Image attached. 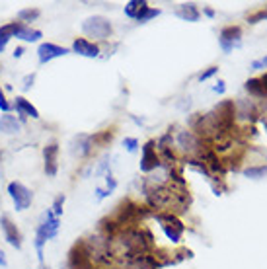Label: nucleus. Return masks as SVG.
Segmentation results:
<instances>
[{"label": "nucleus", "instance_id": "nucleus-1", "mask_svg": "<svg viewBox=\"0 0 267 269\" xmlns=\"http://www.w3.org/2000/svg\"><path fill=\"white\" fill-rule=\"evenodd\" d=\"M117 244L121 246V256L127 259L143 256L148 250V242L143 238V232H139V230H125V232H121Z\"/></svg>", "mask_w": 267, "mask_h": 269}, {"label": "nucleus", "instance_id": "nucleus-2", "mask_svg": "<svg viewBox=\"0 0 267 269\" xmlns=\"http://www.w3.org/2000/svg\"><path fill=\"white\" fill-rule=\"evenodd\" d=\"M59 232V217H55L53 211H47L41 217V223L37 224V236H35V248H37V256L39 261L43 263V246L47 240L55 238Z\"/></svg>", "mask_w": 267, "mask_h": 269}, {"label": "nucleus", "instance_id": "nucleus-3", "mask_svg": "<svg viewBox=\"0 0 267 269\" xmlns=\"http://www.w3.org/2000/svg\"><path fill=\"white\" fill-rule=\"evenodd\" d=\"M82 32L94 39H108L112 34V23L103 16H92L82 23Z\"/></svg>", "mask_w": 267, "mask_h": 269}, {"label": "nucleus", "instance_id": "nucleus-4", "mask_svg": "<svg viewBox=\"0 0 267 269\" xmlns=\"http://www.w3.org/2000/svg\"><path fill=\"white\" fill-rule=\"evenodd\" d=\"M8 193H10V197L14 199V203H16V211H25V209L32 205L34 195H32V191L28 190L23 183H20V181H12L10 185H8Z\"/></svg>", "mask_w": 267, "mask_h": 269}, {"label": "nucleus", "instance_id": "nucleus-5", "mask_svg": "<svg viewBox=\"0 0 267 269\" xmlns=\"http://www.w3.org/2000/svg\"><path fill=\"white\" fill-rule=\"evenodd\" d=\"M156 219L162 223V228H164V232H166L168 238H170L172 242H179L181 232H183V224L179 223L176 217H172V214H158Z\"/></svg>", "mask_w": 267, "mask_h": 269}, {"label": "nucleus", "instance_id": "nucleus-6", "mask_svg": "<svg viewBox=\"0 0 267 269\" xmlns=\"http://www.w3.org/2000/svg\"><path fill=\"white\" fill-rule=\"evenodd\" d=\"M178 146L188 154H199L201 152V139L191 131H179Z\"/></svg>", "mask_w": 267, "mask_h": 269}, {"label": "nucleus", "instance_id": "nucleus-7", "mask_svg": "<svg viewBox=\"0 0 267 269\" xmlns=\"http://www.w3.org/2000/svg\"><path fill=\"white\" fill-rule=\"evenodd\" d=\"M240 37H242V30H240L238 25H228V28H224L223 32H221V37H219L224 53H230L234 49V45H238Z\"/></svg>", "mask_w": 267, "mask_h": 269}, {"label": "nucleus", "instance_id": "nucleus-8", "mask_svg": "<svg viewBox=\"0 0 267 269\" xmlns=\"http://www.w3.org/2000/svg\"><path fill=\"white\" fill-rule=\"evenodd\" d=\"M67 53H68V49L59 47V45H55V43H43V45H39V49H37V57H39V63H41V65L53 61L57 57L67 55Z\"/></svg>", "mask_w": 267, "mask_h": 269}, {"label": "nucleus", "instance_id": "nucleus-9", "mask_svg": "<svg viewBox=\"0 0 267 269\" xmlns=\"http://www.w3.org/2000/svg\"><path fill=\"white\" fill-rule=\"evenodd\" d=\"M160 166V160L154 152V141H148L143 146V158H141V170L143 172H152Z\"/></svg>", "mask_w": 267, "mask_h": 269}, {"label": "nucleus", "instance_id": "nucleus-10", "mask_svg": "<svg viewBox=\"0 0 267 269\" xmlns=\"http://www.w3.org/2000/svg\"><path fill=\"white\" fill-rule=\"evenodd\" d=\"M0 226H2V230H4V236H6L8 244H12L14 248H22V242H20V232H18L16 224L10 223V219H8L6 214H2V217H0Z\"/></svg>", "mask_w": 267, "mask_h": 269}, {"label": "nucleus", "instance_id": "nucleus-11", "mask_svg": "<svg viewBox=\"0 0 267 269\" xmlns=\"http://www.w3.org/2000/svg\"><path fill=\"white\" fill-rule=\"evenodd\" d=\"M72 49L76 51L78 55H82V57H90V59H94V57H98L100 55V47L96 43H90L88 39H76L74 43H72Z\"/></svg>", "mask_w": 267, "mask_h": 269}, {"label": "nucleus", "instance_id": "nucleus-12", "mask_svg": "<svg viewBox=\"0 0 267 269\" xmlns=\"http://www.w3.org/2000/svg\"><path fill=\"white\" fill-rule=\"evenodd\" d=\"M92 143H94L92 137H88V134H78L76 139L72 141V154L86 156L90 150H92Z\"/></svg>", "mask_w": 267, "mask_h": 269}, {"label": "nucleus", "instance_id": "nucleus-13", "mask_svg": "<svg viewBox=\"0 0 267 269\" xmlns=\"http://www.w3.org/2000/svg\"><path fill=\"white\" fill-rule=\"evenodd\" d=\"M45 154V172L47 176H55L57 174V154H59V146L49 145L43 150Z\"/></svg>", "mask_w": 267, "mask_h": 269}, {"label": "nucleus", "instance_id": "nucleus-14", "mask_svg": "<svg viewBox=\"0 0 267 269\" xmlns=\"http://www.w3.org/2000/svg\"><path fill=\"white\" fill-rule=\"evenodd\" d=\"M158 267V261L150 256H137V258L127 259V269H156Z\"/></svg>", "mask_w": 267, "mask_h": 269}, {"label": "nucleus", "instance_id": "nucleus-15", "mask_svg": "<svg viewBox=\"0 0 267 269\" xmlns=\"http://www.w3.org/2000/svg\"><path fill=\"white\" fill-rule=\"evenodd\" d=\"M20 129H22V125L20 121H16V117H12L8 113L0 117V131L4 134H16L20 133Z\"/></svg>", "mask_w": 267, "mask_h": 269}, {"label": "nucleus", "instance_id": "nucleus-16", "mask_svg": "<svg viewBox=\"0 0 267 269\" xmlns=\"http://www.w3.org/2000/svg\"><path fill=\"white\" fill-rule=\"evenodd\" d=\"M14 107H16V112L20 113V115H28V117H34V119L39 117V112H37V110H35L34 105L25 100V98H16Z\"/></svg>", "mask_w": 267, "mask_h": 269}, {"label": "nucleus", "instance_id": "nucleus-17", "mask_svg": "<svg viewBox=\"0 0 267 269\" xmlns=\"http://www.w3.org/2000/svg\"><path fill=\"white\" fill-rule=\"evenodd\" d=\"M176 14L181 20H188V22H197L199 20V10H197L195 4H181Z\"/></svg>", "mask_w": 267, "mask_h": 269}, {"label": "nucleus", "instance_id": "nucleus-18", "mask_svg": "<svg viewBox=\"0 0 267 269\" xmlns=\"http://www.w3.org/2000/svg\"><path fill=\"white\" fill-rule=\"evenodd\" d=\"M234 107H238V113H236V115H240L242 119H250V121L256 119V110H254V105H252L250 101H246V100L238 101Z\"/></svg>", "mask_w": 267, "mask_h": 269}, {"label": "nucleus", "instance_id": "nucleus-19", "mask_svg": "<svg viewBox=\"0 0 267 269\" xmlns=\"http://www.w3.org/2000/svg\"><path fill=\"white\" fill-rule=\"evenodd\" d=\"M244 88L248 90V92H250L252 96H256V98H265V90H263V84H261V80L250 78L244 84Z\"/></svg>", "mask_w": 267, "mask_h": 269}, {"label": "nucleus", "instance_id": "nucleus-20", "mask_svg": "<svg viewBox=\"0 0 267 269\" xmlns=\"http://www.w3.org/2000/svg\"><path fill=\"white\" fill-rule=\"evenodd\" d=\"M160 14V10H154V8H148V4H145L139 14H137V18L135 20H139V22H146V20H150V18H156Z\"/></svg>", "mask_w": 267, "mask_h": 269}, {"label": "nucleus", "instance_id": "nucleus-21", "mask_svg": "<svg viewBox=\"0 0 267 269\" xmlns=\"http://www.w3.org/2000/svg\"><path fill=\"white\" fill-rule=\"evenodd\" d=\"M20 39H25V41H37L39 37H41V32H37V30H32V28H28V25H23L22 30H20V34H18Z\"/></svg>", "mask_w": 267, "mask_h": 269}, {"label": "nucleus", "instance_id": "nucleus-22", "mask_svg": "<svg viewBox=\"0 0 267 269\" xmlns=\"http://www.w3.org/2000/svg\"><path fill=\"white\" fill-rule=\"evenodd\" d=\"M146 2H139V0H133V2H129L127 6H125V14L129 16V18H137V14H139V10L145 6Z\"/></svg>", "mask_w": 267, "mask_h": 269}, {"label": "nucleus", "instance_id": "nucleus-23", "mask_svg": "<svg viewBox=\"0 0 267 269\" xmlns=\"http://www.w3.org/2000/svg\"><path fill=\"white\" fill-rule=\"evenodd\" d=\"M63 203H65V195H59L55 199V203H53V213H55V217L63 214Z\"/></svg>", "mask_w": 267, "mask_h": 269}, {"label": "nucleus", "instance_id": "nucleus-24", "mask_svg": "<svg viewBox=\"0 0 267 269\" xmlns=\"http://www.w3.org/2000/svg\"><path fill=\"white\" fill-rule=\"evenodd\" d=\"M263 174H267L265 166H261V168H250V170H246V176H250V178H259V176H263Z\"/></svg>", "mask_w": 267, "mask_h": 269}, {"label": "nucleus", "instance_id": "nucleus-25", "mask_svg": "<svg viewBox=\"0 0 267 269\" xmlns=\"http://www.w3.org/2000/svg\"><path fill=\"white\" fill-rule=\"evenodd\" d=\"M18 16L22 20H35V18H39V10H22Z\"/></svg>", "mask_w": 267, "mask_h": 269}, {"label": "nucleus", "instance_id": "nucleus-26", "mask_svg": "<svg viewBox=\"0 0 267 269\" xmlns=\"http://www.w3.org/2000/svg\"><path fill=\"white\" fill-rule=\"evenodd\" d=\"M217 72H219V68H217V67H211V68H209V70H205V72H201V74H199V80H201V82H203V80L211 78L212 74H217Z\"/></svg>", "mask_w": 267, "mask_h": 269}, {"label": "nucleus", "instance_id": "nucleus-27", "mask_svg": "<svg viewBox=\"0 0 267 269\" xmlns=\"http://www.w3.org/2000/svg\"><path fill=\"white\" fill-rule=\"evenodd\" d=\"M0 110H2L4 113L10 112V103L6 101V98H4V92H2V90H0Z\"/></svg>", "mask_w": 267, "mask_h": 269}, {"label": "nucleus", "instance_id": "nucleus-28", "mask_svg": "<svg viewBox=\"0 0 267 269\" xmlns=\"http://www.w3.org/2000/svg\"><path fill=\"white\" fill-rule=\"evenodd\" d=\"M125 146H127L129 152H135L137 146H139V141H137V139H125Z\"/></svg>", "mask_w": 267, "mask_h": 269}, {"label": "nucleus", "instance_id": "nucleus-29", "mask_svg": "<svg viewBox=\"0 0 267 269\" xmlns=\"http://www.w3.org/2000/svg\"><path fill=\"white\" fill-rule=\"evenodd\" d=\"M263 18H267V10H261L257 12V14H254V16H250V23H257L259 20H263Z\"/></svg>", "mask_w": 267, "mask_h": 269}, {"label": "nucleus", "instance_id": "nucleus-30", "mask_svg": "<svg viewBox=\"0 0 267 269\" xmlns=\"http://www.w3.org/2000/svg\"><path fill=\"white\" fill-rule=\"evenodd\" d=\"M34 80H35V74H30L23 78V90H30V86H34Z\"/></svg>", "mask_w": 267, "mask_h": 269}, {"label": "nucleus", "instance_id": "nucleus-31", "mask_svg": "<svg viewBox=\"0 0 267 269\" xmlns=\"http://www.w3.org/2000/svg\"><path fill=\"white\" fill-rule=\"evenodd\" d=\"M267 67V57H263V59H259V61H254L252 63V68H263Z\"/></svg>", "mask_w": 267, "mask_h": 269}, {"label": "nucleus", "instance_id": "nucleus-32", "mask_svg": "<svg viewBox=\"0 0 267 269\" xmlns=\"http://www.w3.org/2000/svg\"><path fill=\"white\" fill-rule=\"evenodd\" d=\"M215 92H217V94H224V82L223 80H219V84L215 86Z\"/></svg>", "mask_w": 267, "mask_h": 269}, {"label": "nucleus", "instance_id": "nucleus-33", "mask_svg": "<svg viewBox=\"0 0 267 269\" xmlns=\"http://www.w3.org/2000/svg\"><path fill=\"white\" fill-rule=\"evenodd\" d=\"M22 55H23V49H22V47H18V49L14 51V57H18V59H20Z\"/></svg>", "mask_w": 267, "mask_h": 269}, {"label": "nucleus", "instance_id": "nucleus-34", "mask_svg": "<svg viewBox=\"0 0 267 269\" xmlns=\"http://www.w3.org/2000/svg\"><path fill=\"white\" fill-rule=\"evenodd\" d=\"M0 265H6V258H4V252L0 250Z\"/></svg>", "mask_w": 267, "mask_h": 269}, {"label": "nucleus", "instance_id": "nucleus-35", "mask_svg": "<svg viewBox=\"0 0 267 269\" xmlns=\"http://www.w3.org/2000/svg\"><path fill=\"white\" fill-rule=\"evenodd\" d=\"M261 84H263V90H265V94H267V72L263 74V78H261Z\"/></svg>", "mask_w": 267, "mask_h": 269}, {"label": "nucleus", "instance_id": "nucleus-36", "mask_svg": "<svg viewBox=\"0 0 267 269\" xmlns=\"http://www.w3.org/2000/svg\"><path fill=\"white\" fill-rule=\"evenodd\" d=\"M261 123H263V127H265V131H267V115L265 117H261Z\"/></svg>", "mask_w": 267, "mask_h": 269}, {"label": "nucleus", "instance_id": "nucleus-37", "mask_svg": "<svg viewBox=\"0 0 267 269\" xmlns=\"http://www.w3.org/2000/svg\"><path fill=\"white\" fill-rule=\"evenodd\" d=\"M2 49H4V45H0V53H2Z\"/></svg>", "mask_w": 267, "mask_h": 269}]
</instances>
